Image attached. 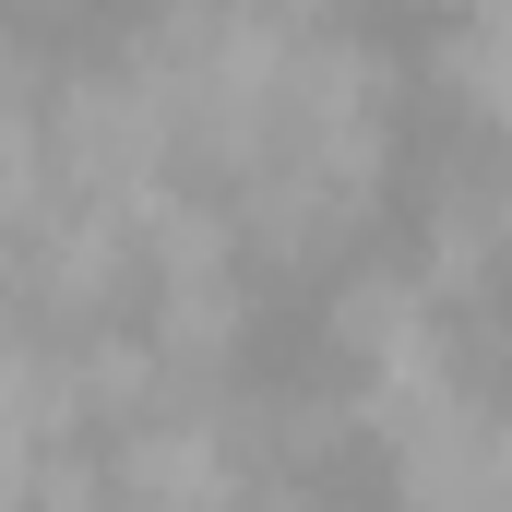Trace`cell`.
<instances>
[{
  "instance_id": "6da1fadb",
  "label": "cell",
  "mask_w": 512,
  "mask_h": 512,
  "mask_svg": "<svg viewBox=\"0 0 512 512\" xmlns=\"http://www.w3.org/2000/svg\"><path fill=\"white\" fill-rule=\"evenodd\" d=\"M417 72L453 96V120L477 131V143H501V72H512V12H465V24H441L429 48H417Z\"/></svg>"
}]
</instances>
